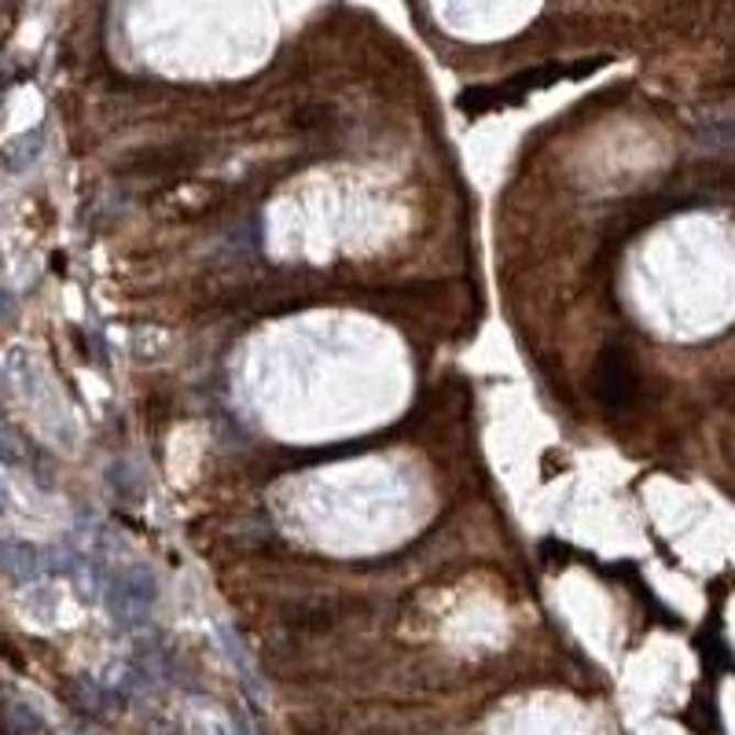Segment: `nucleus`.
Here are the masks:
<instances>
[{
	"instance_id": "obj_7",
	"label": "nucleus",
	"mask_w": 735,
	"mask_h": 735,
	"mask_svg": "<svg viewBox=\"0 0 735 735\" xmlns=\"http://www.w3.org/2000/svg\"><path fill=\"white\" fill-rule=\"evenodd\" d=\"M15 312H19V301H15V295H12V290H8V287H0V323H4V320H12Z\"/></svg>"
},
{
	"instance_id": "obj_3",
	"label": "nucleus",
	"mask_w": 735,
	"mask_h": 735,
	"mask_svg": "<svg viewBox=\"0 0 735 735\" xmlns=\"http://www.w3.org/2000/svg\"><path fill=\"white\" fill-rule=\"evenodd\" d=\"M0 570L12 581H19V585H26V581L45 574L48 559L45 551L26 545V540H4V545H0Z\"/></svg>"
},
{
	"instance_id": "obj_4",
	"label": "nucleus",
	"mask_w": 735,
	"mask_h": 735,
	"mask_svg": "<svg viewBox=\"0 0 735 735\" xmlns=\"http://www.w3.org/2000/svg\"><path fill=\"white\" fill-rule=\"evenodd\" d=\"M218 640H221V655L229 658V662H232L235 669H240L246 684H254V688H257V680H254V669H251V662H246V647H243V640H240V636H235V629H232V625H218Z\"/></svg>"
},
{
	"instance_id": "obj_5",
	"label": "nucleus",
	"mask_w": 735,
	"mask_h": 735,
	"mask_svg": "<svg viewBox=\"0 0 735 735\" xmlns=\"http://www.w3.org/2000/svg\"><path fill=\"white\" fill-rule=\"evenodd\" d=\"M8 169H30L34 166V162L41 158V133L34 129V133H26V136H19V140H12V144H8Z\"/></svg>"
},
{
	"instance_id": "obj_6",
	"label": "nucleus",
	"mask_w": 735,
	"mask_h": 735,
	"mask_svg": "<svg viewBox=\"0 0 735 735\" xmlns=\"http://www.w3.org/2000/svg\"><path fill=\"white\" fill-rule=\"evenodd\" d=\"M699 140L710 147H735V122H713L702 129Z\"/></svg>"
},
{
	"instance_id": "obj_2",
	"label": "nucleus",
	"mask_w": 735,
	"mask_h": 735,
	"mask_svg": "<svg viewBox=\"0 0 735 735\" xmlns=\"http://www.w3.org/2000/svg\"><path fill=\"white\" fill-rule=\"evenodd\" d=\"M592 391L607 408H622L633 402L636 394V372L629 364V356L622 350H607L596 361V372H592Z\"/></svg>"
},
{
	"instance_id": "obj_1",
	"label": "nucleus",
	"mask_w": 735,
	"mask_h": 735,
	"mask_svg": "<svg viewBox=\"0 0 735 735\" xmlns=\"http://www.w3.org/2000/svg\"><path fill=\"white\" fill-rule=\"evenodd\" d=\"M158 600V581L144 563H129L125 570L107 578L103 603L118 625H136L147 618L151 603Z\"/></svg>"
}]
</instances>
